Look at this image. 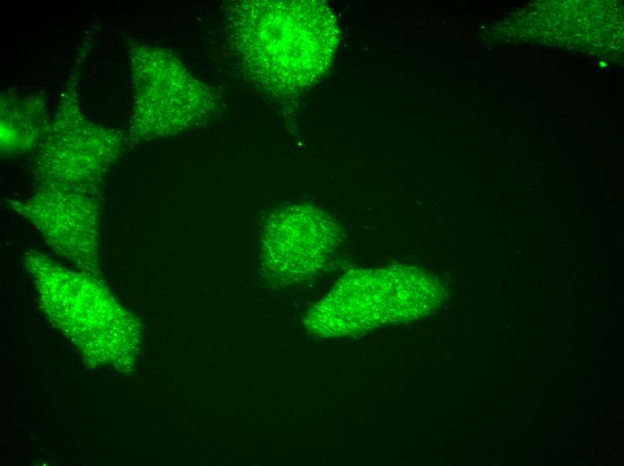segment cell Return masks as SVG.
<instances>
[{
    "mask_svg": "<svg viewBox=\"0 0 624 466\" xmlns=\"http://www.w3.org/2000/svg\"><path fill=\"white\" fill-rule=\"evenodd\" d=\"M339 240V229L326 213L307 204H294L269 220L262 239V255L274 274L302 278L325 263Z\"/></svg>",
    "mask_w": 624,
    "mask_h": 466,
    "instance_id": "obj_5",
    "label": "cell"
},
{
    "mask_svg": "<svg viewBox=\"0 0 624 466\" xmlns=\"http://www.w3.org/2000/svg\"><path fill=\"white\" fill-rule=\"evenodd\" d=\"M74 80L62 95L56 115L39 143L32 170L38 188L66 187L99 194L108 168L126 136L99 126L81 112Z\"/></svg>",
    "mask_w": 624,
    "mask_h": 466,
    "instance_id": "obj_2",
    "label": "cell"
},
{
    "mask_svg": "<svg viewBox=\"0 0 624 466\" xmlns=\"http://www.w3.org/2000/svg\"><path fill=\"white\" fill-rule=\"evenodd\" d=\"M39 105L32 108L24 102L13 106L15 112H10L6 108L1 111V146L4 148H27L38 144L48 124H42L44 117L41 112L33 111Z\"/></svg>",
    "mask_w": 624,
    "mask_h": 466,
    "instance_id": "obj_6",
    "label": "cell"
},
{
    "mask_svg": "<svg viewBox=\"0 0 624 466\" xmlns=\"http://www.w3.org/2000/svg\"><path fill=\"white\" fill-rule=\"evenodd\" d=\"M129 55L134 103L128 142L174 134L204 117L208 92L178 60L143 45L133 46Z\"/></svg>",
    "mask_w": 624,
    "mask_h": 466,
    "instance_id": "obj_3",
    "label": "cell"
},
{
    "mask_svg": "<svg viewBox=\"0 0 624 466\" xmlns=\"http://www.w3.org/2000/svg\"><path fill=\"white\" fill-rule=\"evenodd\" d=\"M440 297L438 284L415 268L351 272L313 308L308 327L339 335L411 320L433 309Z\"/></svg>",
    "mask_w": 624,
    "mask_h": 466,
    "instance_id": "obj_1",
    "label": "cell"
},
{
    "mask_svg": "<svg viewBox=\"0 0 624 466\" xmlns=\"http://www.w3.org/2000/svg\"><path fill=\"white\" fill-rule=\"evenodd\" d=\"M100 194L66 187L37 188L6 206L26 218L59 255L96 272L100 253Z\"/></svg>",
    "mask_w": 624,
    "mask_h": 466,
    "instance_id": "obj_4",
    "label": "cell"
}]
</instances>
